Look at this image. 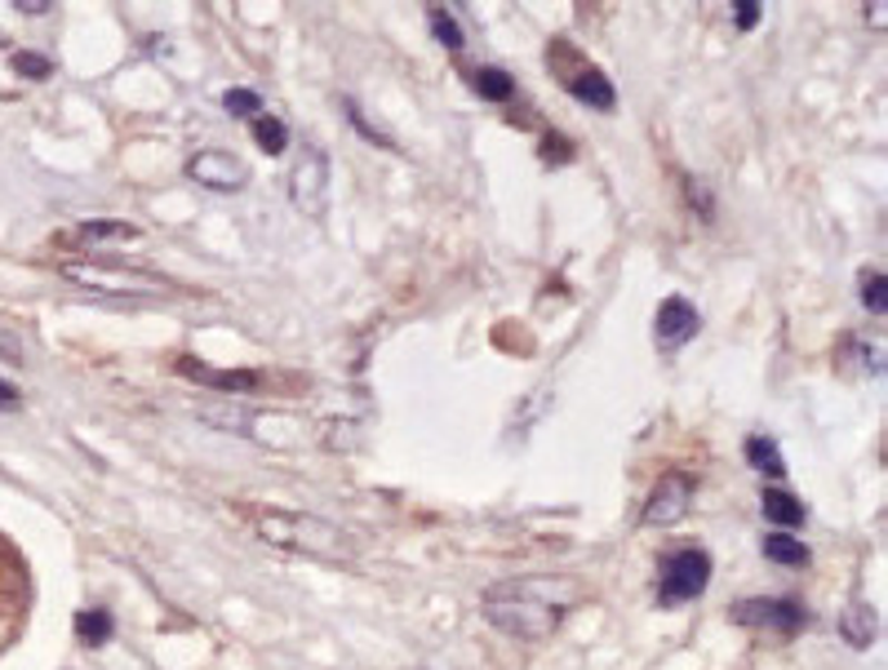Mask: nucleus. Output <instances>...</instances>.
<instances>
[{"mask_svg": "<svg viewBox=\"0 0 888 670\" xmlns=\"http://www.w3.org/2000/svg\"><path fill=\"white\" fill-rule=\"evenodd\" d=\"M578 604V587L565 578H511L485 591V617L511 640H546Z\"/></svg>", "mask_w": 888, "mask_h": 670, "instance_id": "f257e3e1", "label": "nucleus"}, {"mask_svg": "<svg viewBox=\"0 0 888 670\" xmlns=\"http://www.w3.org/2000/svg\"><path fill=\"white\" fill-rule=\"evenodd\" d=\"M254 533L271 546L285 551H303L316 559H351L356 542L338 529V524L320 519V515H303V511H249Z\"/></svg>", "mask_w": 888, "mask_h": 670, "instance_id": "f03ea898", "label": "nucleus"}, {"mask_svg": "<svg viewBox=\"0 0 888 670\" xmlns=\"http://www.w3.org/2000/svg\"><path fill=\"white\" fill-rule=\"evenodd\" d=\"M63 275L85 284L89 294H125V298H152V294H165L169 284L160 275H147V271H133V267H112V262H63Z\"/></svg>", "mask_w": 888, "mask_h": 670, "instance_id": "7ed1b4c3", "label": "nucleus"}, {"mask_svg": "<svg viewBox=\"0 0 888 670\" xmlns=\"http://www.w3.org/2000/svg\"><path fill=\"white\" fill-rule=\"evenodd\" d=\"M330 156H324L320 147H303L294 173H289V196H294V209L311 222H320L324 214H330Z\"/></svg>", "mask_w": 888, "mask_h": 670, "instance_id": "20e7f679", "label": "nucleus"}, {"mask_svg": "<svg viewBox=\"0 0 888 670\" xmlns=\"http://www.w3.org/2000/svg\"><path fill=\"white\" fill-rule=\"evenodd\" d=\"M711 582V555L697 551V546H684V551H671L662 559V578H658V600L662 604H688L707 591Z\"/></svg>", "mask_w": 888, "mask_h": 670, "instance_id": "39448f33", "label": "nucleus"}, {"mask_svg": "<svg viewBox=\"0 0 888 670\" xmlns=\"http://www.w3.org/2000/svg\"><path fill=\"white\" fill-rule=\"evenodd\" d=\"M688 506H693V480L684 471H671L653 485V493L644 502V524H653V529H671V524H680L688 515Z\"/></svg>", "mask_w": 888, "mask_h": 670, "instance_id": "423d86ee", "label": "nucleus"}, {"mask_svg": "<svg viewBox=\"0 0 888 670\" xmlns=\"http://www.w3.org/2000/svg\"><path fill=\"white\" fill-rule=\"evenodd\" d=\"M186 178L209 186V191H245L249 165L241 156L222 152V147H205V152H196L192 160H186Z\"/></svg>", "mask_w": 888, "mask_h": 670, "instance_id": "0eeeda50", "label": "nucleus"}, {"mask_svg": "<svg viewBox=\"0 0 888 670\" xmlns=\"http://www.w3.org/2000/svg\"><path fill=\"white\" fill-rule=\"evenodd\" d=\"M733 621H742V627H764L777 635H796L805 627V608L796 600H742L733 608Z\"/></svg>", "mask_w": 888, "mask_h": 670, "instance_id": "6e6552de", "label": "nucleus"}, {"mask_svg": "<svg viewBox=\"0 0 888 670\" xmlns=\"http://www.w3.org/2000/svg\"><path fill=\"white\" fill-rule=\"evenodd\" d=\"M703 328V315H697V307L680 294H671L662 307H658V320H653V343H658L662 351H680L693 333Z\"/></svg>", "mask_w": 888, "mask_h": 670, "instance_id": "1a4fd4ad", "label": "nucleus"}, {"mask_svg": "<svg viewBox=\"0 0 888 670\" xmlns=\"http://www.w3.org/2000/svg\"><path fill=\"white\" fill-rule=\"evenodd\" d=\"M569 93H574L578 103L595 107V112H614V103H618V93H614V80L604 76L600 67H587V72H578V76L569 80Z\"/></svg>", "mask_w": 888, "mask_h": 670, "instance_id": "9d476101", "label": "nucleus"}, {"mask_svg": "<svg viewBox=\"0 0 888 670\" xmlns=\"http://www.w3.org/2000/svg\"><path fill=\"white\" fill-rule=\"evenodd\" d=\"M178 373H186V377L205 382V387H222V391H254V387H258V373H227V369H209V364H201V360H192V356H182V360H178Z\"/></svg>", "mask_w": 888, "mask_h": 670, "instance_id": "9b49d317", "label": "nucleus"}, {"mask_svg": "<svg viewBox=\"0 0 888 670\" xmlns=\"http://www.w3.org/2000/svg\"><path fill=\"white\" fill-rule=\"evenodd\" d=\"M760 506H764V519L782 524V533H786V529H800V524H805V502L790 498V493H782V489H764Z\"/></svg>", "mask_w": 888, "mask_h": 670, "instance_id": "f8f14e48", "label": "nucleus"}, {"mask_svg": "<svg viewBox=\"0 0 888 670\" xmlns=\"http://www.w3.org/2000/svg\"><path fill=\"white\" fill-rule=\"evenodd\" d=\"M742 453H746V462H751L760 475H773V480H782V475H786V462H782L773 436H751L742 444Z\"/></svg>", "mask_w": 888, "mask_h": 670, "instance_id": "ddd939ff", "label": "nucleus"}, {"mask_svg": "<svg viewBox=\"0 0 888 670\" xmlns=\"http://www.w3.org/2000/svg\"><path fill=\"white\" fill-rule=\"evenodd\" d=\"M764 559H773V564H782V568H805L809 564V546L800 542V538H790V533H769L764 538Z\"/></svg>", "mask_w": 888, "mask_h": 670, "instance_id": "4468645a", "label": "nucleus"}, {"mask_svg": "<svg viewBox=\"0 0 888 670\" xmlns=\"http://www.w3.org/2000/svg\"><path fill=\"white\" fill-rule=\"evenodd\" d=\"M472 85H476L480 99H489V103H506L511 93H516V80H511L502 67H480V72L472 76Z\"/></svg>", "mask_w": 888, "mask_h": 670, "instance_id": "2eb2a0df", "label": "nucleus"}, {"mask_svg": "<svg viewBox=\"0 0 888 670\" xmlns=\"http://www.w3.org/2000/svg\"><path fill=\"white\" fill-rule=\"evenodd\" d=\"M845 640H849L853 648H866V644L875 640V608L853 604V608L845 613Z\"/></svg>", "mask_w": 888, "mask_h": 670, "instance_id": "dca6fc26", "label": "nucleus"}, {"mask_svg": "<svg viewBox=\"0 0 888 670\" xmlns=\"http://www.w3.org/2000/svg\"><path fill=\"white\" fill-rule=\"evenodd\" d=\"M112 613H103V608H85L80 617H76V635L85 640V644H107L112 640Z\"/></svg>", "mask_w": 888, "mask_h": 670, "instance_id": "f3484780", "label": "nucleus"}, {"mask_svg": "<svg viewBox=\"0 0 888 670\" xmlns=\"http://www.w3.org/2000/svg\"><path fill=\"white\" fill-rule=\"evenodd\" d=\"M138 235V227H129V222H120V218H99V222H85L80 227V241H133Z\"/></svg>", "mask_w": 888, "mask_h": 670, "instance_id": "a211bd4d", "label": "nucleus"}, {"mask_svg": "<svg viewBox=\"0 0 888 670\" xmlns=\"http://www.w3.org/2000/svg\"><path fill=\"white\" fill-rule=\"evenodd\" d=\"M254 138H258V147L267 156H280V152H285V142H289V129L280 125L275 116H254Z\"/></svg>", "mask_w": 888, "mask_h": 670, "instance_id": "6ab92c4d", "label": "nucleus"}, {"mask_svg": "<svg viewBox=\"0 0 888 670\" xmlns=\"http://www.w3.org/2000/svg\"><path fill=\"white\" fill-rule=\"evenodd\" d=\"M432 36L445 44V50H462V27L453 23V14L449 10H440V5H432Z\"/></svg>", "mask_w": 888, "mask_h": 670, "instance_id": "aec40b11", "label": "nucleus"}, {"mask_svg": "<svg viewBox=\"0 0 888 670\" xmlns=\"http://www.w3.org/2000/svg\"><path fill=\"white\" fill-rule=\"evenodd\" d=\"M222 107H227L231 116H262V103H258L254 89H227V93H222Z\"/></svg>", "mask_w": 888, "mask_h": 670, "instance_id": "412c9836", "label": "nucleus"}, {"mask_svg": "<svg viewBox=\"0 0 888 670\" xmlns=\"http://www.w3.org/2000/svg\"><path fill=\"white\" fill-rule=\"evenodd\" d=\"M884 275L875 271V275H866V284H862V302H866V311H875V315H884L888 311V302H884Z\"/></svg>", "mask_w": 888, "mask_h": 670, "instance_id": "4be33fe9", "label": "nucleus"}, {"mask_svg": "<svg viewBox=\"0 0 888 670\" xmlns=\"http://www.w3.org/2000/svg\"><path fill=\"white\" fill-rule=\"evenodd\" d=\"M14 72L31 76V80H44L50 76V59H40V54H14Z\"/></svg>", "mask_w": 888, "mask_h": 670, "instance_id": "5701e85b", "label": "nucleus"}, {"mask_svg": "<svg viewBox=\"0 0 888 670\" xmlns=\"http://www.w3.org/2000/svg\"><path fill=\"white\" fill-rule=\"evenodd\" d=\"M0 360H18V364H23V338H18V328L0 324Z\"/></svg>", "mask_w": 888, "mask_h": 670, "instance_id": "b1692460", "label": "nucleus"}, {"mask_svg": "<svg viewBox=\"0 0 888 670\" xmlns=\"http://www.w3.org/2000/svg\"><path fill=\"white\" fill-rule=\"evenodd\" d=\"M733 18H737L742 31H751V27L760 23V5H756V0H737V5H733Z\"/></svg>", "mask_w": 888, "mask_h": 670, "instance_id": "393cba45", "label": "nucleus"}, {"mask_svg": "<svg viewBox=\"0 0 888 670\" xmlns=\"http://www.w3.org/2000/svg\"><path fill=\"white\" fill-rule=\"evenodd\" d=\"M347 112H351V125H356V129H360L364 138H373V142H383V147H391V138H387V133H378V129H373V125H369V120L360 116V107H356V103H347Z\"/></svg>", "mask_w": 888, "mask_h": 670, "instance_id": "a878e982", "label": "nucleus"}, {"mask_svg": "<svg viewBox=\"0 0 888 670\" xmlns=\"http://www.w3.org/2000/svg\"><path fill=\"white\" fill-rule=\"evenodd\" d=\"M14 409H18V391L10 382H0V413H14Z\"/></svg>", "mask_w": 888, "mask_h": 670, "instance_id": "bb28decb", "label": "nucleus"}, {"mask_svg": "<svg viewBox=\"0 0 888 670\" xmlns=\"http://www.w3.org/2000/svg\"><path fill=\"white\" fill-rule=\"evenodd\" d=\"M14 10H23V14H50L54 5H50V0H18Z\"/></svg>", "mask_w": 888, "mask_h": 670, "instance_id": "cd10ccee", "label": "nucleus"}]
</instances>
